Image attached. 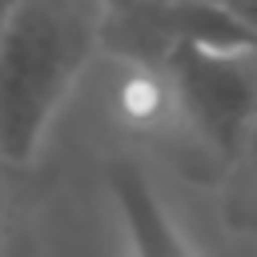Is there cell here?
Returning <instances> with one entry per match:
<instances>
[{
    "label": "cell",
    "instance_id": "cell-6",
    "mask_svg": "<svg viewBox=\"0 0 257 257\" xmlns=\"http://www.w3.org/2000/svg\"><path fill=\"white\" fill-rule=\"evenodd\" d=\"M4 169H8V165L0 161V173H4ZM0 229H4V177H0Z\"/></svg>",
    "mask_w": 257,
    "mask_h": 257
},
{
    "label": "cell",
    "instance_id": "cell-5",
    "mask_svg": "<svg viewBox=\"0 0 257 257\" xmlns=\"http://www.w3.org/2000/svg\"><path fill=\"white\" fill-rule=\"evenodd\" d=\"M225 4H233V8H237V12L257 28V0H225Z\"/></svg>",
    "mask_w": 257,
    "mask_h": 257
},
{
    "label": "cell",
    "instance_id": "cell-4",
    "mask_svg": "<svg viewBox=\"0 0 257 257\" xmlns=\"http://www.w3.org/2000/svg\"><path fill=\"white\" fill-rule=\"evenodd\" d=\"M229 177H233L229 217L237 221V229H253L257 233V120L245 133L237 157L229 161Z\"/></svg>",
    "mask_w": 257,
    "mask_h": 257
},
{
    "label": "cell",
    "instance_id": "cell-1",
    "mask_svg": "<svg viewBox=\"0 0 257 257\" xmlns=\"http://www.w3.org/2000/svg\"><path fill=\"white\" fill-rule=\"evenodd\" d=\"M108 0H12L0 20V161L32 165L76 80L104 48Z\"/></svg>",
    "mask_w": 257,
    "mask_h": 257
},
{
    "label": "cell",
    "instance_id": "cell-3",
    "mask_svg": "<svg viewBox=\"0 0 257 257\" xmlns=\"http://www.w3.org/2000/svg\"><path fill=\"white\" fill-rule=\"evenodd\" d=\"M108 193H112L116 217L128 233V245L137 253H185L189 249V241L177 233L169 209L153 193V181L137 165L116 161L108 173Z\"/></svg>",
    "mask_w": 257,
    "mask_h": 257
},
{
    "label": "cell",
    "instance_id": "cell-2",
    "mask_svg": "<svg viewBox=\"0 0 257 257\" xmlns=\"http://www.w3.org/2000/svg\"><path fill=\"white\" fill-rule=\"evenodd\" d=\"M153 68L165 76L173 120L229 165L257 120V44L185 40L165 48Z\"/></svg>",
    "mask_w": 257,
    "mask_h": 257
}]
</instances>
